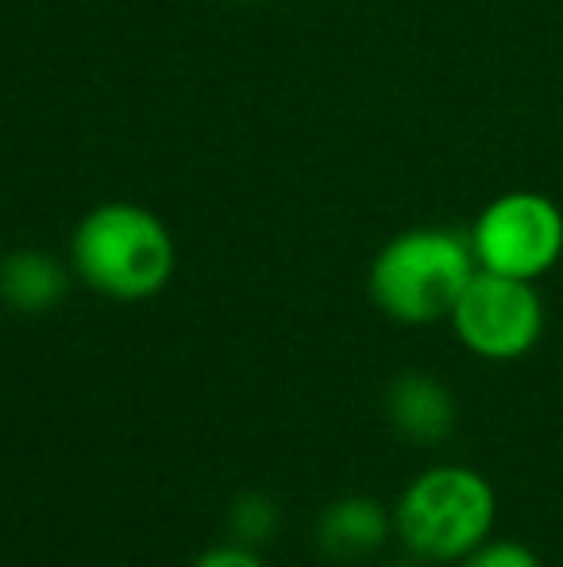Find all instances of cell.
<instances>
[{
  "instance_id": "obj_11",
  "label": "cell",
  "mask_w": 563,
  "mask_h": 567,
  "mask_svg": "<svg viewBox=\"0 0 563 567\" xmlns=\"http://www.w3.org/2000/svg\"><path fill=\"white\" fill-rule=\"evenodd\" d=\"M194 567H267L263 560H259L256 553H251L248 545H220V548H209L205 556H197Z\"/></svg>"
},
{
  "instance_id": "obj_2",
  "label": "cell",
  "mask_w": 563,
  "mask_h": 567,
  "mask_svg": "<svg viewBox=\"0 0 563 567\" xmlns=\"http://www.w3.org/2000/svg\"><path fill=\"white\" fill-rule=\"evenodd\" d=\"M70 255L82 282L116 301L155 298L174 275L170 231L155 213L128 202L93 209L77 225Z\"/></svg>"
},
{
  "instance_id": "obj_12",
  "label": "cell",
  "mask_w": 563,
  "mask_h": 567,
  "mask_svg": "<svg viewBox=\"0 0 563 567\" xmlns=\"http://www.w3.org/2000/svg\"><path fill=\"white\" fill-rule=\"evenodd\" d=\"M390 567H425V560H417L414 556V560H402V564H390Z\"/></svg>"
},
{
  "instance_id": "obj_4",
  "label": "cell",
  "mask_w": 563,
  "mask_h": 567,
  "mask_svg": "<svg viewBox=\"0 0 563 567\" xmlns=\"http://www.w3.org/2000/svg\"><path fill=\"white\" fill-rule=\"evenodd\" d=\"M471 247L482 270L536 282L563 255V213L536 189H510L479 213Z\"/></svg>"
},
{
  "instance_id": "obj_3",
  "label": "cell",
  "mask_w": 563,
  "mask_h": 567,
  "mask_svg": "<svg viewBox=\"0 0 563 567\" xmlns=\"http://www.w3.org/2000/svg\"><path fill=\"white\" fill-rule=\"evenodd\" d=\"M494 509L498 498L487 475L459 463H440L406 486L394 509V529L417 560L456 564L490 540Z\"/></svg>"
},
{
  "instance_id": "obj_6",
  "label": "cell",
  "mask_w": 563,
  "mask_h": 567,
  "mask_svg": "<svg viewBox=\"0 0 563 567\" xmlns=\"http://www.w3.org/2000/svg\"><path fill=\"white\" fill-rule=\"evenodd\" d=\"M386 417L406 441L440 444L456 433V398L440 379L409 371L386 386Z\"/></svg>"
},
{
  "instance_id": "obj_10",
  "label": "cell",
  "mask_w": 563,
  "mask_h": 567,
  "mask_svg": "<svg viewBox=\"0 0 563 567\" xmlns=\"http://www.w3.org/2000/svg\"><path fill=\"white\" fill-rule=\"evenodd\" d=\"M459 567H541V560L521 540H482L475 553L459 560Z\"/></svg>"
},
{
  "instance_id": "obj_7",
  "label": "cell",
  "mask_w": 563,
  "mask_h": 567,
  "mask_svg": "<svg viewBox=\"0 0 563 567\" xmlns=\"http://www.w3.org/2000/svg\"><path fill=\"white\" fill-rule=\"evenodd\" d=\"M390 529L394 517L383 502L352 494V498L324 506L321 522H316V545L332 560H367L386 545Z\"/></svg>"
},
{
  "instance_id": "obj_8",
  "label": "cell",
  "mask_w": 563,
  "mask_h": 567,
  "mask_svg": "<svg viewBox=\"0 0 563 567\" xmlns=\"http://www.w3.org/2000/svg\"><path fill=\"white\" fill-rule=\"evenodd\" d=\"M66 298V270L46 251H8L0 259V301L15 313H46Z\"/></svg>"
},
{
  "instance_id": "obj_5",
  "label": "cell",
  "mask_w": 563,
  "mask_h": 567,
  "mask_svg": "<svg viewBox=\"0 0 563 567\" xmlns=\"http://www.w3.org/2000/svg\"><path fill=\"white\" fill-rule=\"evenodd\" d=\"M451 329L479 359L510 363L541 343L544 301L525 278H505L479 267L451 309Z\"/></svg>"
},
{
  "instance_id": "obj_1",
  "label": "cell",
  "mask_w": 563,
  "mask_h": 567,
  "mask_svg": "<svg viewBox=\"0 0 563 567\" xmlns=\"http://www.w3.org/2000/svg\"><path fill=\"white\" fill-rule=\"evenodd\" d=\"M475 262L471 236L451 228H414L394 236L371 262V298L402 324H432L451 317Z\"/></svg>"
},
{
  "instance_id": "obj_9",
  "label": "cell",
  "mask_w": 563,
  "mask_h": 567,
  "mask_svg": "<svg viewBox=\"0 0 563 567\" xmlns=\"http://www.w3.org/2000/svg\"><path fill=\"white\" fill-rule=\"evenodd\" d=\"M228 529L240 545H263L279 529V502L267 498V494H243L228 514Z\"/></svg>"
}]
</instances>
